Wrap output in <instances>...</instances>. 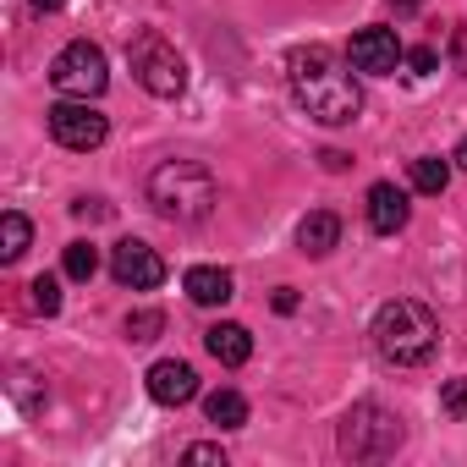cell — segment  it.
Wrapping results in <instances>:
<instances>
[{
  "label": "cell",
  "instance_id": "obj_22",
  "mask_svg": "<svg viewBox=\"0 0 467 467\" xmlns=\"http://www.w3.org/2000/svg\"><path fill=\"white\" fill-rule=\"evenodd\" d=\"M182 462H203V467H225V451L220 445H187Z\"/></svg>",
  "mask_w": 467,
  "mask_h": 467
},
{
  "label": "cell",
  "instance_id": "obj_11",
  "mask_svg": "<svg viewBox=\"0 0 467 467\" xmlns=\"http://www.w3.org/2000/svg\"><path fill=\"white\" fill-rule=\"evenodd\" d=\"M368 225L379 231V237H396V231L407 225V192L396 182H374L368 187Z\"/></svg>",
  "mask_w": 467,
  "mask_h": 467
},
{
  "label": "cell",
  "instance_id": "obj_25",
  "mask_svg": "<svg viewBox=\"0 0 467 467\" xmlns=\"http://www.w3.org/2000/svg\"><path fill=\"white\" fill-rule=\"evenodd\" d=\"M319 160H325V171H347L352 165V154H341V149H325Z\"/></svg>",
  "mask_w": 467,
  "mask_h": 467
},
{
  "label": "cell",
  "instance_id": "obj_18",
  "mask_svg": "<svg viewBox=\"0 0 467 467\" xmlns=\"http://www.w3.org/2000/svg\"><path fill=\"white\" fill-rule=\"evenodd\" d=\"M67 275L72 281H94L99 275V248L94 243H67Z\"/></svg>",
  "mask_w": 467,
  "mask_h": 467
},
{
  "label": "cell",
  "instance_id": "obj_24",
  "mask_svg": "<svg viewBox=\"0 0 467 467\" xmlns=\"http://www.w3.org/2000/svg\"><path fill=\"white\" fill-rule=\"evenodd\" d=\"M72 214H78V220H105V214H110V203H99V198H78V203H72Z\"/></svg>",
  "mask_w": 467,
  "mask_h": 467
},
{
  "label": "cell",
  "instance_id": "obj_2",
  "mask_svg": "<svg viewBox=\"0 0 467 467\" xmlns=\"http://www.w3.org/2000/svg\"><path fill=\"white\" fill-rule=\"evenodd\" d=\"M374 347L385 363L396 368H423L434 352H440V319L434 308L412 303V297H396L374 314Z\"/></svg>",
  "mask_w": 467,
  "mask_h": 467
},
{
  "label": "cell",
  "instance_id": "obj_20",
  "mask_svg": "<svg viewBox=\"0 0 467 467\" xmlns=\"http://www.w3.org/2000/svg\"><path fill=\"white\" fill-rule=\"evenodd\" d=\"M165 330V314L160 308H138V314H127V336L132 341H154Z\"/></svg>",
  "mask_w": 467,
  "mask_h": 467
},
{
  "label": "cell",
  "instance_id": "obj_28",
  "mask_svg": "<svg viewBox=\"0 0 467 467\" xmlns=\"http://www.w3.org/2000/svg\"><path fill=\"white\" fill-rule=\"evenodd\" d=\"M390 6H396V12H418V6H423V0H390Z\"/></svg>",
  "mask_w": 467,
  "mask_h": 467
},
{
  "label": "cell",
  "instance_id": "obj_3",
  "mask_svg": "<svg viewBox=\"0 0 467 467\" xmlns=\"http://www.w3.org/2000/svg\"><path fill=\"white\" fill-rule=\"evenodd\" d=\"M149 203L165 220H176V225L209 220V209H214V176H209V165H198V160H165V165H154Z\"/></svg>",
  "mask_w": 467,
  "mask_h": 467
},
{
  "label": "cell",
  "instance_id": "obj_16",
  "mask_svg": "<svg viewBox=\"0 0 467 467\" xmlns=\"http://www.w3.org/2000/svg\"><path fill=\"white\" fill-rule=\"evenodd\" d=\"M203 412H209L214 429H243V423H248V401H243L237 390H214V396L203 401Z\"/></svg>",
  "mask_w": 467,
  "mask_h": 467
},
{
  "label": "cell",
  "instance_id": "obj_13",
  "mask_svg": "<svg viewBox=\"0 0 467 467\" xmlns=\"http://www.w3.org/2000/svg\"><path fill=\"white\" fill-rule=\"evenodd\" d=\"M182 286H187V297H192V303H203V308L231 303V270H220V265H192Z\"/></svg>",
  "mask_w": 467,
  "mask_h": 467
},
{
  "label": "cell",
  "instance_id": "obj_21",
  "mask_svg": "<svg viewBox=\"0 0 467 467\" xmlns=\"http://www.w3.org/2000/svg\"><path fill=\"white\" fill-rule=\"evenodd\" d=\"M440 407H445L451 418H467V379H451V385L440 390Z\"/></svg>",
  "mask_w": 467,
  "mask_h": 467
},
{
  "label": "cell",
  "instance_id": "obj_29",
  "mask_svg": "<svg viewBox=\"0 0 467 467\" xmlns=\"http://www.w3.org/2000/svg\"><path fill=\"white\" fill-rule=\"evenodd\" d=\"M456 165H462V171H467V138H462V143H456Z\"/></svg>",
  "mask_w": 467,
  "mask_h": 467
},
{
  "label": "cell",
  "instance_id": "obj_17",
  "mask_svg": "<svg viewBox=\"0 0 467 467\" xmlns=\"http://www.w3.org/2000/svg\"><path fill=\"white\" fill-rule=\"evenodd\" d=\"M412 187H418V192H429V198H440V192L451 187V165H445V160H434V154L412 160Z\"/></svg>",
  "mask_w": 467,
  "mask_h": 467
},
{
  "label": "cell",
  "instance_id": "obj_9",
  "mask_svg": "<svg viewBox=\"0 0 467 467\" xmlns=\"http://www.w3.org/2000/svg\"><path fill=\"white\" fill-rule=\"evenodd\" d=\"M347 61H352L358 72H368V78H390V72L407 61V50H401V39H396L390 28H358L352 45H347Z\"/></svg>",
  "mask_w": 467,
  "mask_h": 467
},
{
  "label": "cell",
  "instance_id": "obj_27",
  "mask_svg": "<svg viewBox=\"0 0 467 467\" xmlns=\"http://www.w3.org/2000/svg\"><path fill=\"white\" fill-rule=\"evenodd\" d=\"M34 12H61V0H28Z\"/></svg>",
  "mask_w": 467,
  "mask_h": 467
},
{
  "label": "cell",
  "instance_id": "obj_7",
  "mask_svg": "<svg viewBox=\"0 0 467 467\" xmlns=\"http://www.w3.org/2000/svg\"><path fill=\"white\" fill-rule=\"evenodd\" d=\"M45 116H50V138H56L61 149L88 154V149H99V143L110 138V121H105L88 99H61V105H50Z\"/></svg>",
  "mask_w": 467,
  "mask_h": 467
},
{
  "label": "cell",
  "instance_id": "obj_23",
  "mask_svg": "<svg viewBox=\"0 0 467 467\" xmlns=\"http://www.w3.org/2000/svg\"><path fill=\"white\" fill-rule=\"evenodd\" d=\"M407 67H412V72L423 78V72H434V67H440V56H434V50L423 45V50H407Z\"/></svg>",
  "mask_w": 467,
  "mask_h": 467
},
{
  "label": "cell",
  "instance_id": "obj_8",
  "mask_svg": "<svg viewBox=\"0 0 467 467\" xmlns=\"http://www.w3.org/2000/svg\"><path fill=\"white\" fill-rule=\"evenodd\" d=\"M110 275H116V286H132V292H154V286L165 281V259H160L149 243L127 237V243H116V248H110Z\"/></svg>",
  "mask_w": 467,
  "mask_h": 467
},
{
  "label": "cell",
  "instance_id": "obj_5",
  "mask_svg": "<svg viewBox=\"0 0 467 467\" xmlns=\"http://www.w3.org/2000/svg\"><path fill=\"white\" fill-rule=\"evenodd\" d=\"M401 445V418L374 407V401H358L347 418H341V456L352 462H379Z\"/></svg>",
  "mask_w": 467,
  "mask_h": 467
},
{
  "label": "cell",
  "instance_id": "obj_4",
  "mask_svg": "<svg viewBox=\"0 0 467 467\" xmlns=\"http://www.w3.org/2000/svg\"><path fill=\"white\" fill-rule=\"evenodd\" d=\"M127 61H132V78L154 94V99H176L187 88V61L176 56V45L154 28H143L132 45H127Z\"/></svg>",
  "mask_w": 467,
  "mask_h": 467
},
{
  "label": "cell",
  "instance_id": "obj_10",
  "mask_svg": "<svg viewBox=\"0 0 467 467\" xmlns=\"http://www.w3.org/2000/svg\"><path fill=\"white\" fill-rule=\"evenodd\" d=\"M149 396H154L160 407H187V401L198 396V374H192V363H176V358L154 363V368H149Z\"/></svg>",
  "mask_w": 467,
  "mask_h": 467
},
{
  "label": "cell",
  "instance_id": "obj_26",
  "mask_svg": "<svg viewBox=\"0 0 467 467\" xmlns=\"http://www.w3.org/2000/svg\"><path fill=\"white\" fill-rule=\"evenodd\" d=\"M292 308H297V292H292V286H281V292H275V314H292Z\"/></svg>",
  "mask_w": 467,
  "mask_h": 467
},
{
  "label": "cell",
  "instance_id": "obj_12",
  "mask_svg": "<svg viewBox=\"0 0 467 467\" xmlns=\"http://www.w3.org/2000/svg\"><path fill=\"white\" fill-rule=\"evenodd\" d=\"M203 347H209V358L225 363V368H243V363L254 358V336H248L243 325H209V330H203Z\"/></svg>",
  "mask_w": 467,
  "mask_h": 467
},
{
  "label": "cell",
  "instance_id": "obj_1",
  "mask_svg": "<svg viewBox=\"0 0 467 467\" xmlns=\"http://www.w3.org/2000/svg\"><path fill=\"white\" fill-rule=\"evenodd\" d=\"M286 78H292L297 105H303L314 121H325V127H352V121H358L363 88H358V78H352L325 45L292 50V56H286Z\"/></svg>",
  "mask_w": 467,
  "mask_h": 467
},
{
  "label": "cell",
  "instance_id": "obj_14",
  "mask_svg": "<svg viewBox=\"0 0 467 467\" xmlns=\"http://www.w3.org/2000/svg\"><path fill=\"white\" fill-rule=\"evenodd\" d=\"M336 243H341V220H336L330 209H319V214H308V220L297 225V248L314 254V259H325Z\"/></svg>",
  "mask_w": 467,
  "mask_h": 467
},
{
  "label": "cell",
  "instance_id": "obj_19",
  "mask_svg": "<svg viewBox=\"0 0 467 467\" xmlns=\"http://www.w3.org/2000/svg\"><path fill=\"white\" fill-rule=\"evenodd\" d=\"M28 292H34V314H45V319L61 314V281H56V275H39Z\"/></svg>",
  "mask_w": 467,
  "mask_h": 467
},
{
  "label": "cell",
  "instance_id": "obj_6",
  "mask_svg": "<svg viewBox=\"0 0 467 467\" xmlns=\"http://www.w3.org/2000/svg\"><path fill=\"white\" fill-rule=\"evenodd\" d=\"M50 83H56V94H67V99H94V94H105V83H110L105 50L88 45V39H72V45L50 61Z\"/></svg>",
  "mask_w": 467,
  "mask_h": 467
},
{
  "label": "cell",
  "instance_id": "obj_15",
  "mask_svg": "<svg viewBox=\"0 0 467 467\" xmlns=\"http://www.w3.org/2000/svg\"><path fill=\"white\" fill-rule=\"evenodd\" d=\"M28 237H34L28 214H17V209L0 214V259H6V265H17V259L28 254Z\"/></svg>",
  "mask_w": 467,
  "mask_h": 467
}]
</instances>
